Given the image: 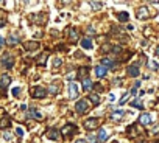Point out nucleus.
I'll return each instance as SVG.
<instances>
[{
  "mask_svg": "<svg viewBox=\"0 0 159 143\" xmlns=\"http://www.w3.org/2000/svg\"><path fill=\"white\" fill-rule=\"evenodd\" d=\"M125 114H123V110H114L112 114H111V120H116V121H120V118L123 117Z\"/></svg>",
  "mask_w": 159,
  "mask_h": 143,
  "instance_id": "obj_21",
  "label": "nucleus"
},
{
  "mask_svg": "<svg viewBox=\"0 0 159 143\" xmlns=\"http://www.w3.org/2000/svg\"><path fill=\"white\" fill-rule=\"evenodd\" d=\"M76 131H78V129H76V126H75V124L67 123V124H66V126H64V128H62L59 132H61V134H62L66 138H69V137H72L73 134H76Z\"/></svg>",
  "mask_w": 159,
  "mask_h": 143,
  "instance_id": "obj_5",
  "label": "nucleus"
},
{
  "mask_svg": "<svg viewBox=\"0 0 159 143\" xmlns=\"http://www.w3.org/2000/svg\"><path fill=\"white\" fill-rule=\"evenodd\" d=\"M151 121H153V117H151L150 114H142V115L139 117V124L147 126V124H151Z\"/></svg>",
  "mask_w": 159,
  "mask_h": 143,
  "instance_id": "obj_11",
  "label": "nucleus"
},
{
  "mask_svg": "<svg viewBox=\"0 0 159 143\" xmlns=\"http://www.w3.org/2000/svg\"><path fill=\"white\" fill-rule=\"evenodd\" d=\"M88 141H89V143H98L97 137H95V135H92V134H91V135H88Z\"/></svg>",
  "mask_w": 159,
  "mask_h": 143,
  "instance_id": "obj_30",
  "label": "nucleus"
},
{
  "mask_svg": "<svg viewBox=\"0 0 159 143\" xmlns=\"http://www.w3.org/2000/svg\"><path fill=\"white\" fill-rule=\"evenodd\" d=\"M92 87H94V84H92V81H91L89 78L83 80V89H84V90H88V92H89Z\"/></svg>",
  "mask_w": 159,
  "mask_h": 143,
  "instance_id": "obj_24",
  "label": "nucleus"
},
{
  "mask_svg": "<svg viewBox=\"0 0 159 143\" xmlns=\"http://www.w3.org/2000/svg\"><path fill=\"white\" fill-rule=\"evenodd\" d=\"M16 132H17V135H19V137H22V135H24V134H25V132H24V129H22V128H17V129H16Z\"/></svg>",
  "mask_w": 159,
  "mask_h": 143,
  "instance_id": "obj_36",
  "label": "nucleus"
},
{
  "mask_svg": "<svg viewBox=\"0 0 159 143\" xmlns=\"http://www.w3.org/2000/svg\"><path fill=\"white\" fill-rule=\"evenodd\" d=\"M2 47H3V37L0 36V50H2Z\"/></svg>",
  "mask_w": 159,
  "mask_h": 143,
  "instance_id": "obj_39",
  "label": "nucleus"
},
{
  "mask_svg": "<svg viewBox=\"0 0 159 143\" xmlns=\"http://www.w3.org/2000/svg\"><path fill=\"white\" fill-rule=\"evenodd\" d=\"M69 97L70 98H76L78 97V87L75 83H70L69 84Z\"/></svg>",
  "mask_w": 159,
  "mask_h": 143,
  "instance_id": "obj_15",
  "label": "nucleus"
},
{
  "mask_svg": "<svg viewBox=\"0 0 159 143\" xmlns=\"http://www.w3.org/2000/svg\"><path fill=\"white\" fill-rule=\"evenodd\" d=\"M48 92H50V93H58V87H56L55 84H52V86L48 87Z\"/></svg>",
  "mask_w": 159,
  "mask_h": 143,
  "instance_id": "obj_33",
  "label": "nucleus"
},
{
  "mask_svg": "<svg viewBox=\"0 0 159 143\" xmlns=\"http://www.w3.org/2000/svg\"><path fill=\"white\" fill-rule=\"evenodd\" d=\"M89 109H91V104H89L88 100H80V101H76V104H75V110H76V114H80V115H84L86 112H89Z\"/></svg>",
  "mask_w": 159,
  "mask_h": 143,
  "instance_id": "obj_1",
  "label": "nucleus"
},
{
  "mask_svg": "<svg viewBox=\"0 0 159 143\" xmlns=\"http://www.w3.org/2000/svg\"><path fill=\"white\" fill-rule=\"evenodd\" d=\"M75 143H86V140H83V138H80V140H76Z\"/></svg>",
  "mask_w": 159,
  "mask_h": 143,
  "instance_id": "obj_40",
  "label": "nucleus"
},
{
  "mask_svg": "<svg viewBox=\"0 0 159 143\" xmlns=\"http://www.w3.org/2000/svg\"><path fill=\"white\" fill-rule=\"evenodd\" d=\"M61 64H62V59H61V58H55V59H53V70L56 72V68H58Z\"/></svg>",
  "mask_w": 159,
  "mask_h": 143,
  "instance_id": "obj_29",
  "label": "nucleus"
},
{
  "mask_svg": "<svg viewBox=\"0 0 159 143\" xmlns=\"http://www.w3.org/2000/svg\"><path fill=\"white\" fill-rule=\"evenodd\" d=\"M5 25H7V20H5V19H0V28L5 27Z\"/></svg>",
  "mask_w": 159,
  "mask_h": 143,
  "instance_id": "obj_38",
  "label": "nucleus"
},
{
  "mask_svg": "<svg viewBox=\"0 0 159 143\" xmlns=\"http://www.w3.org/2000/svg\"><path fill=\"white\" fill-rule=\"evenodd\" d=\"M81 47H83L84 50H91V48H92V41H91L89 37H84V39L81 41Z\"/></svg>",
  "mask_w": 159,
  "mask_h": 143,
  "instance_id": "obj_20",
  "label": "nucleus"
},
{
  "mask_svg": "<svg viewBox=\"0 0 159 143\" xmlns=\"http://www.w3.org/2000/svg\"><path fill=\"white\" fill-rule=\"evenodd\" d=\"M8 44H10V45H17V44H19V37H17V34L10 33V36H8Z\"/></svg>",
  "mask_w": 159,
  "mask_h": 143,
  "instance_id": "obj_17",
  "label": "nucleus"
},
{
  "mask_svg": "<svg viewBox=\"0 0 159 143\" xmlns=\"http://www.w3.org/2000/svg\"><path fill=\"white\" fill-rule=\"evenodd\" d=\"M11 93H13V97H16V98H17V97H19V93H20V87H14Z\"/></svg>",
  "mask_w": 159,
  "mask_h": 143,
  "instance_id": "obj_34",
  "label": "nucleus"
},
{
  "mask_svg": "<svg viewBox=\"0 0 159 143\" xmlns=\"http://www.w3.org/2000/svg\"><path fill=\"white\" fill-rule=\"evenodd\" d=\"M131 106L136 107V109H143V104H142L140 100H134V101H131Z\"/></svg>",
  "mask_w": 159,
  "mask_h": 143,
  "instance_id": "obj_28",
  "label": "nucleus"
},
{
  "mask_svg": "<svg viewBox=\"0 0 159 143\" xmlns=\"http://www.w3.org/2000/svg\"><path fill=\"white\" fill-rule=\"evenodd\" d=\"M47 138H50V140H58L59 138V131L56 129V128H50V129H47Z\"/></svg>",
  "mask_w": 159,
  "mask_h": 143,
  "instance_id": "obj_10",
  "label": "nucleus"
},
{
  "mask_svg": "<svg viewBox=\"0 0 159 143\" xmlns=\"http://www.w3.org/2000/svg\"><path fill=\"white\" fill-rule=\"evenodd\" d=\"M106 138H108V132H106L105 129H100V131H98V137H97V140H98V141H105Z\"/></svg>",
  "mask_w": 159,
  "mask_h": 143,
  "instance_id": "obj_25",
  "label": "nucleus"
},
{
  "mask_svg": "<svg viewBox=\"0 0 159 143\" xmlns=\"http://www.w3.org/2000/svg\"><path fill=\"white\" fill-rule=\"evenodd\" d=\"M139 86H140V83H139V81H136V84H134V87L131 89V93H133V95H136V90L139 89Z\"/></svg>",
  "mask_w": 159,
  "mask_h": 143,
  "instance_id": "obj_35",
  "label": "nucleus"
},
{
  "mask_svg": "<svg viewBox=\"0 0 159 143\" xmlns=\"http://www.w3.org/2000/svg\"><path fill=\"white\" fill-rule=\"evenodd\" d=\"M126 132H128V137H131V138H136L137 135H143V129L140 128V124H131L128 129H126Z\"/></svg>",
  "mask_w": 159,
  "mask_h": 143,
  "instance_id": "obj_3",
  "label": "nucleus"
},
{
  "mask_svg": "<svg viewBox=\"0 0 159 143\" xmlns=\"http://www.w3.org/2000/svg\"><path fill=\"white\" fill-rule=\"evenodd\" d=\"M11 126V117L7 114L5 109L0 107V129H7Z\"/></svg>",
  "mask_w": 159,
  "mask_h": 143,
  "instance_id": "obj_2",
  "label": "nucleus"
},
{
  "mask_svg": "<svg viewBox=\"0 0 159 143\" xmlns=\"http://www.w3.org/2000/svg\"><path fill=\"white\" fill-rule=\"evenodd\" d=\"M156 54H159V47H157V48H156Z\"/></svg>",
  "mask_w": 159,
  "mask_h": 143,
  "instance_id": "obj_43",
  "label": "nucleus"
},
{
  "mask_svg": "<svg viewBox=\"0 0 159 143\" xmlns=\"http://www.w3.org/2000/svg\"><path fill=\"white\" fill-rule=\"evenodd\" d=\"M88 73H89V68L88 67H81V68H80V78H81V80H86L88 78Z\"/></svg>",
  "mask_w": 159,
  "mask_h": 143,
  "instance_id": "obj_26",
  "label": "nucleus"
},
{
  "mask_svg": "<svg viewBox=\"0 0 159 143\" xmlns=\"http://www.w3.org/2000/svg\"><path fill=\"white\" fill-rule=\"evenodd\" d=\"M30 117H31V118L42 120V115H41V112H39L38 109H34V107H31V109H30Z\"/></svg>",
  "mask_w": 159,
  "mask_h": 143,
  "instance_id": "obj_23",
  "label": "nucleus"
},
{
  "mask_svg": "<svg viewBox=\"0 0 159 143\" xmlns=\"http://www.w3.org/2000/svg\"><path fill=\"white\" fill-rule=\"evenodd\" d=\"M36 64H38V65H41V67H44V65L47 64V53H42V54L38 58Z\"/></svg>",
  "mask_w": 159,
  "mask_h": 143,
  "instance_id": "obj_22",
  "label": "nucleus"
},
{
  "mask_svg": "<svg viewBox=\"0 0 159 143\" xmlns=\"http://www.w3.org/2000/svg\"><path fill=\"white\" fill-rule=\"evenodd\" d=\"M98 126H100V118L91 117L84 121V129H88V131H95V129H98Z\"/></svg>",
  "mask_w": 159,
  "mask_h": 143,
  "instance_id": "obj_4",
  "label": "nucleus"
},
{
  "mask_svg": "<svg viewBox=\"0 0 159 143\" xmlns=\"http://www.w3.org/2000/svg\"><path fill=\"white\" fill-rule=\"evenodd\" d=\"M100 65H103L105 68H114V67H116V62H114L112 59H109V58H103Z\"/></svg>",
  "mask_w": 159,
  "mask_h": 143,
  "instance_id": "obj_16",
  "label": "nucleus"
},
{
  "mask_svg": "<svg viewBox=\"0 0 159 143\" xmlns=\"http://www.w3.org/2000/svg\"><path fill=\"white\" fill-rule=\"evenodd\" d=\"M88 98H89V101H91L94 106H98V103H100V97H98V93H91V95H88Z\"/></svg>",
  "mask_w": 159,
  "mask_h": 143,
  "instance_id": "obj_18",
  "label": "nucleus"
},
{
  "mask_svg": "<svg viewBox=\"0 0 159 143\" xmlns=\"http://www.w3.org/2000/svg\"><path fill=\"white\" fill-rule=\"evenodd\" d=\"M39 47H41V44L36 42V41H28V42H25V45H24V48H25L27 51H34V50H38Z\"/></svg>",
  "mask_w": 159,
  "mask_h": 143,
  "instance_id": "obj_9",
  "label": "nucleus"
},
{
  "mask_svg": "<svg viewBox=\"0 0 159 143\" xmlns=\"http://www.w3.org/2000/svg\"><path fill=\"white\" fill-rule=\"evenodd\" d=\"M91 5L94 6V10H100L103 3H102V2H91Z\"/></svg>",
  "mask_w": 159,
  "mask_h": 143,
  "instance_id": "obj_31",
  "label": "nucleus"
},
{
  "mask_svg": "<svg viewBox=\"0 0 159 143\" xmlns=\"http://www.w3.org/2000/svg\"><path fill=\"white\" fill-rule=\"evenodd\" d=\"M157 131H159V126H156V128L153 129V132H154V134H157Z\"/></svg>",
  "mask_w": 159,
  "mask_h": 143,
  "instance_id": "obj_42",
  "label": "nucleus"
},
{
  "mask_svg": "<svg viewBox=\"0 0 159 143\" xmlns=\"http://www.w3.org/2000/svg\"><path fill=\"white\" fill-rule=\"evenodd\" d=\"M114 100H116V97H114V95L111 93V95H109V101H114Z\"/></svg>",
  "mask_w": 159,
  "mask_h": 143,
  "instance_id": "obj_41",
  "label": "nucleus"
},
{
  "mask_svg": "<svg viewBox=\"0 0 159 143\" xmlns=\"http://www.w3.org/2000/svg\"><path fill=\"white\" fill-rule=\"evenodd\" d=\"M148 67H150V68H153V70H157V68H159V65H157L154 61H150V62H148Z\"/></svg>",
  "mask_w": 159,
  "mask_h": 143,
  "instance_id": "obj_32",
  "label": "nucleus"
},
{
  "mask_svg": "<svg viewBox=\"0 0 159 143\" xmlns=\"http://www.w3.org/2000/svg\"><path fill=\"white\" fill-rule=\"evenodd\" d=\"M69 31H70V33H69V41L75 44V42L78 41V31H76L75 28H73V30H69Z\"/></svg>",
  "mask_w": 159,
  "mask_h": 143,
  "instance_id": "obj_19",
  "label": "nucleus"
},
{
  "mask_svg": "<svg viewBox=\"0 0 159 143\" xmlns=\"http://www.w3.org/2000/svg\"><path fill=\"white\" fill-rule=\"evenodd\" d=\"M111 143H119V141H117V140H114V141H111Z\"/></svg>",
  "mask_w": 159,
  "mask_h": 143,
  "instance_id": "obj_44",
  "label": "nucleus"
},
{
  "mask_svg": "<svg viewBox=\"0 0 159 143\" xmlns=\"http://www.w3.org/2000/svg\"><path fill=\"white\" fill-rule=\"evenodd\" d=\"M136 16H137V19H148V16H150L148 8H147V6H140V8L137 10Z\"/></svg>",
  "mask_w": 159,
  "mask_h": 143,
  "instance_id": "obj_13",
  "label": "nucleus"
},
{
  "mask_svg": "<svg viewBox=\"0 0 159 143\" xmlns=\"http://www.w3.org/2000/svg\"><path fill=\"white\" fill-rule=\"evenodd\" d=\"M30 95L33 98H44L47 95V89L41 87V86H36V87H31L30 89Z\"/></svg>",
  "mask_w": 159,
  "mask_h": 143,
  "instance_id": "obj_6",
  "label": "nucleus"
},
{
  "mask_svg": "<svg viewBox=\"0 0 159 143\" xmlns=\"http://www.w3.org/2000/svg\"><path fill=\"white\" fill-rule=\"evenodd\" d=\"M106 73H108V68H105L103 65H97V67H95V75H97V78H105Z\"/></svg>",
  "mask_w": 159,
  "mask_h": 143,
  "instance_id": "obj_14",
  "label": "nucleus"
},
{
  "mask_svg": "<svg viewBox=\"0 0 159 143\" xmlns=\"http://www.w3.org/2000/svg\"><path fill=\"white\" fill-rule=\"evenodd\" d=\"M126 98H128V93H125V95L122 97V100H120V104H125V101H126Z\"/></svg>",
  "mask_w": 159,
  "mask_h": 143,
  "instance_id": "obj_37",
  "label": "nucleus"
},
{
  "mask_svg": "<svg viewBox=\"0 0 159 143\" xmlns=\"http://www.w3.org/2000/svg\"><path fill=\"white\" fill-rule=\"evenodd\" d=\"M10 83H11V78L8 75H2V78H0V90L5 92L7 87L10 86Z\"/></svg>",
  "mask_w": 159,
  "mask_h": 143,
  "instance_id": "obj_8",
  "label": "nucleus"
},
{
  "mask_svg": "<svg viewBox=\"0 0 159 143\" xmlns=\"http://www.w3.org/2000/svg\"><path fill=\"white\" fill-rule=\"evenodd\" d=\"M117 19H119L120 22H126V20L129 19V16H128V13H119V14H117Z\"/></svg>",
  "mask_w": 159,
  "mask_h": 143,
  "instance_id": "obj_27",
  "label": "nucleus"
},
{
  "mask_svg": "<svg viewBox=\"0 0 159 143\" xmlns=\"http://www.w3.org/2000/svg\"><path fill=\"white\" fill-rule=\"evenodd\" d=\"M0 62L3 64V67H5V68H11V67L14 65V59H13V56H11V54H8V53H5L2 58H0Z\"/></svg>",
  "mask_w": 159,
  "mask_h": 143,
  "instance_id": "obj_7",
  "label": "nucleus"
},
{
  "mask_svg": "<svg viewBox=\"0 0 159 143\" xmlns=\"http://www.w3.org/2000/svg\"><path fill=\"white\" fill-rule=\"evenodd\" d=\"M128 75L133 76V78H136V76L140 75V70H139V65L137 64H133V65L128 67Z\"/></svg>",
  "mask_w": 159,
  "mask_h": 143,
  "instance_id": "obj_12",
  "label": "nucleus"
}]
</instances>
